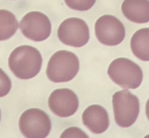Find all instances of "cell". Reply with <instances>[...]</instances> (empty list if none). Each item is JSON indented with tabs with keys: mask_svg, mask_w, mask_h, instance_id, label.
Here are the masks:
<instances>
[{
	"mask_svg": "<svg viewBox=\"0 0 149 138\" xmlns=\"http://www.w3.org/2000/svg\"><path fill=\"white\" fill-rule=\"evenodd\" d=\"M66 5L76 10L86 11L93 7L96 0H64Z\"/></svg>",
	"mask_w": 149,
	"mask_h": 138,
	"instance_id": "obj_14",
	"label": "cell"
},
{
	"mask_svg": "<svg viewBox=\"0 0 149 138\" xmlns=\"http://www.w3.org/2000/svg\"><path fill=\"white\" fill-rule=\"evenodd\" d=\"M19 126L22 134L29 138H44L49 133L51 122L49 116L38 108H30L20 116Z\"/></svg>",
	"mask_w": 149,
	"mask_h": 138,
	"instance_id": "obj_5",
	"label": "cell"
},
{
	"mask_svg": "<svg viewBox=\"0 0 149 138\" xmlns=\"http://www.w3.org/2000/svg\"><path fill=\"white\" fill-rule=\"evenodd\" d=\"M82 121L84 125L95 134L104 132L109 125V116L107 110L97 104L90 105L84 111Z\"/></svg>",
	"mask_w": 149,
	"mask_h": 138,
	"instance_id": "obj_10",
	"label": "cell"
},
{
	"mask_svg": "<svg viewBox=\"0 0 149 138\" xmlns=\"http://www.w3.org/2000/svg\"><path fill=\"white\" fill-rule=\"evenodd\" d=\"M80 64L77 56L73 52L60 50L54 54L48 63L46 74L55 83L72 80L77 74Z\"/></svg>",
	"mask_w": 149,
	"mask_h": 138,
	"instance_id": "obj_2",
	"label": "cell"
},
{
	"mask_svg": "<svg viewBox=\"0 0 149 138\" xmlns=\"http://www.w3.org/2000/svg\"><path fill=\"white\" fill-rule=\"evenodd\" d=\"M95 34L102 44L115 46L121 43L125 37L123 23L116 17L105 15L98 19L95 24Z\"/></svg>",
	"mask_w": 149,
	"mask_h": 138,
	"instance_id": "obj_7",
	"label": "cell"
},
{
	"mask_svg": "<svg viewBox=\"0 0 149 138\" xmlns=\"http://www.w3.org/2000/svg\"><path fill=\"white\" fill-rule=\"evenodd\" d=\"M107 73L115 83L125 89H135L139 87L143 77L141 68L126 58L113 60L109 65Z\"/></svg>",
	"mask_w": 149,
	"mask_h": 138,
	"instance_id": "obj_3",
	"label": "cell"
},
{
	"mask_svg": "<svg viewBox=\"0 0 149 138\" xmlns=\"http://www.w3.org/2000/svg\"><path fill=\"white\" fill-rule=\"evenodd\" d=\"M58 37L64 44L74 47H81L89 40V29L83 19L70 17L60 24L58 29Z\"/></svg>",
	"mask_w": 149,
	"mask_h": 138,
	"instance_id": "obj_6",
	"label": "cell"
},
{
	"mask_svg": "<svg viewBox=\"0 0 149 138\" xmlns=\"http://www.w3.org/2000/svg\"><path fill=\"white\" fill-rule=\"evenodd\" d=\"M146 114L148 119L149 120V99L147 100L146 105Z\"/></svg>",
	"mask_w": 149,
	"mask_h": 138,
	"instance_id": "obj_17",
	"label": "cell"
},
{
	"mask_svg": "<svg viewBox=\"0 0 149 138\" xmlns=\"http://www.w3.org/2000/svg\"><path fill=\"white\" fill-rule=\"evenodd\" d=\"M130 48L134 55L143 61H149V28L135 32L130 40Z\"/></svg>",
	"mask_w": 149,
	"mask_h": 138,
	"instance_id": "obj_12",
	"label": "cell"
},
{
	"mask_svg": "<svg viewBox=\"0 0 149 138\" xmlns=\"http://www.w3.org/2000/svg\"><path fill=\"white\" fill-rule=\"evenodd\" d=\"M61 137H84L88 136L80 129L76 127H70L66 129L61 135Z\"/></svg>",
	"mask_w": 149,
	"mask_h": 138,
	"instance_id": "obj_16",
	"label": "cell"
},
{
	"mask_svg": "<svg viewBox=\"0 0 149 138\" xmlns=\"http://www.w3.org/2000/svg\"><path fill=\"white\" fill-rule=\"evenodd\" d=\"M112 105L116 123L122 128H129L136 122L139 112L138 98L127 90L116 92L112 96Z\"/></svg>",
	"mask_w": 149,
	"mask_h": 138,
	"instance_id": "obj_4",
	"label": "cell"
},
{
	"mask_svg": "<svg viewBox=\"0 0 149 138\" xmlns=\"http://www.w3.org/2000/svg\"><path fill=\"white\" fill-rule=\"evenodd\" d=\"M121 10L123 15L134 23L149 22V0H124Z\"/></svg>",
	"mask_w": 149,
	"mask_h": 138,
	"instance_id": "obj_11",
	"label": "cell"
},
{
	"mask_svg": "<svg viewBox=\"0 0 149 138\" xmlns=\"http://www.w3.org/2000/svg\"><path fill=\"white\" fill-rule=\"evenodd\" d=\"M12 82L9 76L0 68V97L6 95L10 91Z\"/></svg>",
	"mask_w": 149,
	"mask_h": 138,
	"instance_id": "obj_15",
	"label": "cell"
},
{
	"mask_svg": "<svg viewBox=\"0 0 149 138\" xmlns=\"http://www.w3.org/2000/svg\"><path fill=\"white\" fill-rule=\"evenodd\" d=\"M18 27L17 20L13 13L5 9H0V41L12 37Z\"/></svg>",
	"mask_w": 149,
	"mask_h": 138,
	"instance_id": "obj_13",
	"label": "cell"
},
{
	"mask_svg": "<svg viewBox=\"0 0 149 138\" xmlns=\"http://www.w3.org/2000/svg\"><path fill=\"white\" fill-rule=\"evenodd\" d=\"M20 29L27 38L34 41H42L50 36L51 23L45 14L33 11L23 16L20 22Z\"/></svg>",
	"mask_w": 149,
	"mask_h": 138,
	"instance_id": "obj_8",
	"label": "cell"
},
{
	"mask_svg": "<svg viewBox=\"0 0 149 138\" xmlns=\"http://www.w3.org/2000/svg\"><path fill=\"white\" fill-rule=\"evenodd\" d=\"M42 59L39 51L30 45H21L10 54L8 65L18 78L26 80L35 77L40 71Z\"/></svg>",
	"mask_w": 149,
	"mask_h": 138,
	"instance_id": "obj_1",
	"label": "cell"
},
{
	"mask_svg": "<svg viewBox=\"0 0 149 138\" xmlns=\"http://www.w3.org/2000/svg\"><path fill=\"white\" fill-rule=\"evenodd\" d=\"M1 110H0V121H1Z\"/></svg>",
	"mask_w": 149,
	"mask_h": 138,
	"instance_id": "obj_18",
	"label": "cell"
},
{
	"mask_svg": "<svg viewBox=\"0 0 149 138\" xmlns=\"http://www.w3.org/2000/svg\"><path fill=\"white\" fill-rule=\"evenodd\" d=\"M48 102L51 111L61 118L72 116L79 107L77 95L72 90L66 88L54 90L51 93Z\"/></svg>",
	"mask_w": 149,
	"mask_h": 138,
	"instance_id": "obj_9",
	"label": "cell"
}]
</instances>
